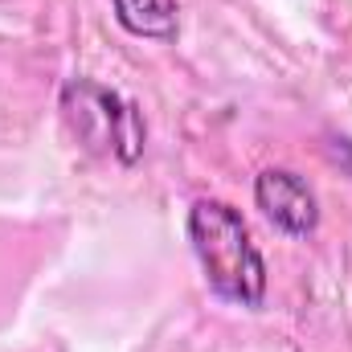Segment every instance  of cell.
Returning <instances> with one entry per match:
<instances>
[{"label": "cell", "mask_w": 352, "mask_h": 352, "mask_svg": "<svg viewBox=\"0 0 352 352\" xmlns=\"http://www.w3.org/2000/svg\"><path fill=\"white\" fill-rule=\"evenodd\" d=\"M188 242L205 270V283L242 307H263L266 299V263L258 246L250 242V230L242 213L226 201L201 197L188 209Z\"/></svg>", "instance_id": "obj_1"}, {"label": "cell", "mask_w": 352, "mask_h": 352, "mask_svg": "<svg viewBox=\"0 0 352 352\" xmlns=\"http://www.w3.org/2000/svg\"><path fill=\"white\" fill-rule=\"evenodd\" d=\"M62 111L90 152L115 156L119 164H135L144 156V119L115 90L98 87L90 78H70L62 87Z\"/></svg>", "instance_id": "obj_2"}, {"label": "cell", "mask_w": 352, "mask_h": 352, "mask_svg": "<svg viewBox=\"0 0 352 352\" xmlns=\"http://www.w3.org/2000/svg\"><path fill=\"white\" fill-rule=\"evenodd\" d=\"M254 201L270 226H278L291 238H307L320 226V201L311 184L291 168H266L254 180Z\"/></svg>", "instance_id": "obj_3"}, {"label": "cell", "mask_w": 352, "mask_h": 352, "mask_svg": "<svg viewBox=\"0 0 352 352\" xmlns=\"http://www.w3.org/2000/svg\"><path fill=\"white\" fill-rule=\"evenodd\" d=\"M115 21L131 33V37H148V41H173L180 33V12L176 0H111Z\"/></svg>", "instance_id": "obj_4"}]
</instances>
